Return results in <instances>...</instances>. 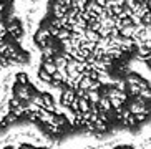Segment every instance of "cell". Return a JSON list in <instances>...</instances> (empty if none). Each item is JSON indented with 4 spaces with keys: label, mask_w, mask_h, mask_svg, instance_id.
<instances>
[{
    "label": "cell",
    "mask_w": 151,
    "mask_h": 149,
    "mask_svg": "<svg viewBox=\"0 0 151 149\" xmlns=\"http://www.w3.org/2000/svg\"><path fill=\"white\" fill-rule=\"evenodd\" d=\"M15 83H18V85H28L27 73H17V74H15Z\"/></svg>",
    "instance_id": "1"
}]
</instances>
